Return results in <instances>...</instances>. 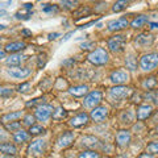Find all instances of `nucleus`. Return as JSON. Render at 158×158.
Instances as JSON below:
<instances>
[{"label": "nucleus", "mask_w": 158, "mask_h": 158, "mask_svg": "<svg viewBox=\"0 0 158 158\" xmlns=\"http://www.w3.org/2000/svg\"><path fill=\"white\" fill-rule=\"evenodd\" d=\"M87 59L95 66H104L110 61V54L104 48H96L87 56Z\"/></svg>", "instance_id": "obj_1"}, {"label": "nucleus", "mask_w": 158, "mask_h": 158, "mask_svg": "<svg viewBox=\"0 0 158 158\" xmlns=\"http://www.w3.org/2000/svg\"><path fill=\"white\" fill-rule=\"evenodd\" d=\"M48 149V141L45 138H36L33 140L28 146V156L33 158H40L45 154V152Z\"/></svg>", "instance_id": "obj_2"}, {"label": "nucleus", "mask_w": 158, "mask_h": 158, "mask_svg": "<svg viewBox=\"0 0 158 158\" xmlns=\"http://www.w3.org/2000/svg\"><path fill=\"white\" fill-rule=\"evenodd\" d=\"M158 67V53H148L140 58V69L144 73H150Z\"/></svg>", "instance_id": "obj_3"}, {"label": "nucleus", "mask_w": 158, "mask_h": 158, "mask_svg": "<svg viewBox=\"0 0 158 158\" xmlns=\"http://www.w3.org/2000/svg\"><path fill=\"white\" fill-rule=\"evenodd\" d=\"M129 94H131L129 87H127L124 85H120V86H115V87L110 88L108 96H110V99L113 102H123L129 96Z\"/></svg>", "instance_id": "obj_4"}, {"label": "nucleus", "mask_w": 158, "mask_h": 158, "mask_svg": "<svg viewBox=\"0 0 158 158\" xmlns=\"http://www.w3.org/2000/svg\"><path fill=\"white\" fill-rule=\"evenodd\" d=\"M125 42H127V36H124V34H115V36H112L107 41L108 49H110L112 53L123 52L124 50V46H125Z\"/></svg>", "instance_id": "obj_5"}, {"label": "nucleus", "mask_w": 158, "mask_h": 158, "mask_svg": "<svg viewBox=\"0 0 158 158\" xmlns=\"http://www.w3.org/2000/svg\"><path fill=\"white\" fill-rule=\"evenodd\" d=\"M102 100H103V92L99 91V90H94V91H90L85 96L83 106H85L86 108H91V110H94L95 107L100 106Z\"/></svg>", "instance_id": "obj_6"}, {"label": "nucleus", "mask_w": 158, "mask_h": 158, "mask_svg": "<svg viewBox=\"0 0 158 158\" xmlns=\"http://www.w3.org/2000/svg\"><path fill=\"white\" fill-rule=\"evenodd\" d=\"M53 113H54V108L50 104H41L36 108L34 111V116L38 121L41 123H48L50 118L53 117Z\"/></svg>", "instance_id": "obj_7"}, {"label": "nucleus", "mask_w": 158, "mask_h": 158, "mask_svg": "<svg viewBox=\"0 0 158 158\" xmlns=\"http://www.w3.org/2000/svg\"><path fill=\"white\" fill-rule=\"evenodd\" d=\"M110 81L113 83L115 86H120V85H125L129 81V71L125 69H117V70L112 71L110 75Z\"/></svg>", "instance_id": "obj_8"}, {"label": "nucleus", "mask_w": 158, "mask_h": 158, "mask_svg": "<svg viewBox=\"0 0 158 158\" xmlns=\"http://www.w3.org/2000/svg\"><path fill=\"white\" fill-rule=\"evenodd\" d=\"M85 149H91V150H99V149H103V142L99 140L98 137L95 136H83L81 138V142H79Z\"/></svg>", "instance_id": "obj_9"}, {"label": "nucleus", "mask_w": 158, "mask_h": 158, "mask_svg": "<svg viewBox=\"0 0 158 158\" xmlns=\"http://www.w3.org/2000/svg\"><path fill=\"white\" fill-rule=\"evenodd\" d=\"M74 141H75V133L71 132V131H66L63 132L61 136L57 138V148L58 149H66V148L71 146L74 144Z\"/></svg>", "instance_id": "obj_10"}, {"label": "nucleus", "mask_w": 158, "mask_h": 158, "mask_svg": "<svg viewBox=\"0 0 158 158\" xmlns=\"http://www.w3.org/2000/svg\"><path fill=\"white\" fill-rule=\"evenodd\" d=\"M7 74L13 79H25L32 74V70L29 67H21V66H13L7 69Z\"/></svg>", "instance_id": "obj_11"}, {"label": "nucleus", "mask_w": 158, "mask_h": 158, "mask_svg": "<svg viewBox=\"0 0 158 158\" xmlns=\"http://www.w3.org/2000/svg\"><path fill=\"white\" fill-rule=\"evenodd\" d=\"M108 113H110V111L106 106H98L90 112V117L94 123H103L108 117Z\"/></svg>", "instance_id": "obj_12"}, {"label": "nucleus", "mask_w": 158, "mask_h": 158, "mask_svg": "<svg viewBox=\"0 0 158 158\" xmlns=\"http://www.w3.org/2000/svg\"><path fill=\"white\" fill-rule=\"evenodd\" d=\"M90 115L86 112H81L75 115L73 118H70V121H69V125L71 128H82L88 124V121H90Z\"/></svg>", "instance_id": "obj_13"}, {"label": "nucleus", "mask_w": 158, "mask_h": 158, "mask_svg": "<svg viewBox=\"0 0 158 158\" xmlns=\"http://www.w3.org/2000/svg\"><path fill=\"white\" fill-rule=\"evenodd\" d=\"M132 141V135L128 129H121L116 133V145L118 148H127Z\"/></svg>", "instance_id": "obj_14"}, {"label": "nucleus", "mask_w": 158, "mask_h": 158, "mask_svg": "<svg viewBox=\"0 0 158 158\" xmlns=\"http://www.w3.org/2000/svg\"><path fill=\"white\" fill-rule=\"evenodd\" d=\"M152 115H153V106H150V104H141V106L137 107L136 117H137L138 121L148 120Z\"/></svg>", "instance_id": "obj_15"}, {"label": "nucleus", "mask_w": 158, "mask_h": 158, "mask_svg": "<svg viewBox=\"0 0 158 158\" xmlns=\"http://www.w3.org/2000/svg\"><path fill=\"white\" fill-rule=\"evenodd\" d=\"M128 25H129V21H128L125 17H120V19L110 21L107 27H108V31L110 32H120L123 29L128 28Z\"/></svg>", "instance_id": "obj_16"}, {"label": "nucleus", "mask_w": 158, "mask_h": 158, "mask_svg": "<svg viewBox=\"0 0 158 158\" xmlns=\"http://www.w3.org/2000/svg\"><path fill=\"white\" fill-rule=\"evenodd\" d=\"M25 56H21L19 53H13V54H9V56L4 59L6 65L9 67H13V66H21V63L25 61Z\"/></svg>", "instance_id": "obj_17"}, {"label": "nucleus", "mask_w": 158, "mask_h": 158, "mask_svg": "<svg viewBox=\"0 0 158 158\" xmlns=\"http://www.w3.org/2000/svg\"><path fill=\"white\" fill-rule=\"evenodd\" d=\"M32 135L29 133V131H24V129H20L17 132L13 133V141L16 144H24V142H28L31 140Z\"/></svg>", "instance_id": "obj_18"}, {"label": "nucleus", "mask_w": 158, "mask_h": 158, "mask_svg": "<svg viewBox=\"0 0 158 158\" xmlns=\"http://www.w3.org/2000/svg\"><path fill=\"white\" fill-rule=\"evenodd\" d=\"M25 48H27V44L25 42L16 41V42H9L8 45H6L4 50H6L7 53H9V54H13V53H19V52L24 50Z\"/></svg>", "instance_id": "obj_19"}, {"label": "nucleus", "mask_w": 158, "mask_h": 158, "mask_svg": "<svg viewBox=\"0 0 158 158\" xmlns=\"http://www.w3.org/2000/svg\"><path fill=\"white\" fill-rule=\"evenodd\" d=\"M0 152L6 156H16L17 154V146L12 142H2L0 144Z\"/></svg>", "instance_id": "obj_20"}, {"label": "nucleus", "mask_w": 158, "mask_h": 158, "mask_svg": "<svg viewBox=\"0 0 158 158\" xmlns=\"http://www.w3.org/2000/svg\"><path fill=\"white\" fill-rule=\"evenodd\" d=\"M69 92L71 94L74 98H83L88 94V86L87 85H81V86H74L71 87Z\"/></svg>", "instance_id": "obj_21"}, {"label": "nucleus", "mask_w": 158, "mask_h": 158, "mask_svg": "<svg viewBox=\"0 0 158 158\" xmlns=\"http://www.w3.org/2000/svg\"><path fill=\"white\" fill-rule=\"evenodd\" d=\"M135 42H136V45L140 48L150 46L153 44V36H150V34H140V36L136 37Z\"/></svg>", "instance_id": "obj_22"}, {"label": "nucleus", "mask_w": 158, "mask_h": 158, "mask_svg": "<svg viewBox=\"0 0 158 158\" xmlns=\"http://www.w3.org/2000/svg\"><path fill=\"white\" fill-rule=\"evenodd\" d=\"M24 117V112L23 111H16V112H9L6 115L2 116V123L7 124V123H12V121H17L19 118Z\"/></svg>", "instance_id": "obj_23"}, {"label": "nucleus", "mask_w": 158, "mask_h": 158, "mask_svg": "<svg viewBox=\"0 0 158 158\" xmlns=\"http://www.w3.org/2000/svg\"><path fill=\"white\" fill-rule=\"evenodd\" d=\"M135 118H137L135 112H133L132 110H125L124 112L121 113L120 121H121L124 125H131V124H133V123H135Z\"/></svg>", "instance_id": "obj_24"}, {"label": "nucleus", "mask_w": 158, "mask_h": 158, "mask_svg": "<svg viewBox=\"0 0 158 158\" xmlns=\"http://www.w3.org/2000/svg\"><path fill=\"white\" fill-rule=\"evenodd\" d=\"M125 66L128 71H136L137 70V57L133 53L127 54L125 57Z\"/></svg>", "instance_id": "obj_25"}, {"label": "nucleus", "mask_w": 158, "mask_h": 158, "mask_svg": "<svg viewBox=\"0 0 158 158\" xmlns=\"http://www.w3.org/2000/svg\"><path fill=\"white\" fill-rule=\"evenodd\" d=\"M148 23H149V16H146V15H140V16H137L131 23V27L133 29H138V28H142L144 25H146Z\"/></svg>", "instance_id": "obj_26"}, {"label": "nucleus", "mask_w": 158, "mask_h": 158, "mask_svg": "<svg viewBox=\"0 0 158 158\" xmlns=\"http://www.w3.org/2000/svg\"><path fill=\"white\" fill-rule=\"evenodd\" d=\"M142 88L146 91H153L154 88L157 87L158 85V81H157V78L156 77H149V78H145L144 81H142Z\"/></svg>", "instance_id": "obj_27"}, {"label": "nucleus", "mask_w": 158, "mask_h": 158, "mask_svg": "<svg viewBox=\"0 0 158 158\" xmlns=\"http://www.w3.org/2000/svg\"><path fill=\"white\" fill-rule=\"evenodd\" d=\"M77 158H102V154L99 150H91V149H85L78 154Z\"/></svg>", "instance_id": "obj_28"}, {"label": "nucleus", "mask_w": 158, "mask_h": 158, "mask_svg": "<svg viewBox=\"0 0 158 158\" xmlns=\"http://www.w3.org/2000/svg\"><path fill=\"white\" fill-rule=\"evenodd\" d=\"M132 0H117V2L113 4L112 7V11L113 12H120V11H124V9L129 6Z\"/></svg>", "instance_id": "obj_29"}, {"label": "nucleus", "mask_w": 158, "mask_h": 158, "mask_svg": "<svg viewBox=\"0 0 158 158\" xmlns=\"http://www.w3.org/2000/svg\"><path fill=\"white\" fill-rule=\"evenodd\" d=\"M4 128L8 131V132H17L21 129V124H20L19 121H12V123H7V124H3Z\"/></svg>", "instance_id": "obj_30"}, {"label": "nucleus", "mask_w": 158, "mask_h": 158, "mask_svg": "<svg viewBox=\"0 0 158 158\" xmlns=\"http://www.w3.org/2000/svg\"><path fill=\"white\" fill-rule=\"evenodd\" d=\"M34 120H37L34 115H31V113H28V115H24V117H23V125L31 128L32 125H34Z\"/></svg>", "instance_id": "obj_31"}, {"label": "nucleus", "mask_w": 158, "mask_h": 158, "mask_svg": "<svg viewBox=\"0 0 158 158\" xmlns=\"http://www.w3.org/2000/svg\"><path fill=\"white\" fill-rule=\"evenodd\" d=\"M29 133H31L32 136H40L42 135V133H45V128H44L42 125H32L31 128H29Z\"/></svg>", "instance_id": "obj_32"}, {"label": "nucleus", "mask_w": 158, "mask_h": 158, "mask_svg": "<svg viewBox=\"0 0 158 158\" xmlns=\"http://www.w3.org/2000/svg\"><path fill=\"white\" fill-rule=\"evenodd\" d=\"M66 115H67V112L63 110L62 107H58L53 113V118L54 120H63V118L66 117Z\"/></svg>", "instance_id": "obj_33"}, {"label": "nucleus", "mask_w": 158, "mask_h": 158, "mask_svg": "<svg viewBox=\"0 0 158 158\" xmlns=\"http://www.w3.org/2000/svg\"><path fill=\"white\" fill-rule=\"evenodd\" d=\"M146 152L152 153V154H154V156H158V140L149 142V144L146 145Z\"/></svg>", "instance_id": "obj_34"}, {"label": "nucleus", "mask_w": 158, "mask_h": 158, "mask_svg": "<svg viewBox=\"0 0 158 158\" xmlns=\"http://www.w3.org/2000/svg\"><path fill=\"white\" fill-rule=\"evenodd\" d=\"M62 6H65L66 8H73L79 4V0H62Z\"/></svg>", "instance_id": "obj_35"}, {"label": "nucleus", "mask_w": 158, "mask_h": 158, "mask_svg": "<svg viewBox=\"0 0 158 158\" xmlns=\"http://www.w3.org/2000/svg\"><path fill=\"white\" fill-rule=\"evenodd\" d=\"M12 94H13L12 88H6V87H3L2 90H0V96H2V98H8V96H11Z\"/></svg>", "instance_id": "obj_36"}, {"label": "nucleus", "mask_w": 158, "mask_h": 158, "mask_svg": "<svg viewBox=\"0 0 158 158\" xmlns=\"http://www.w3.org/2000/svg\"><path fill=\"white\" fill-rule=\"evenodd\" d=\"M32 88V85L29 82H25V83H23V85H20L19 86V92H28L29 90Z\"/></svg>", "instance_id": "obj_37"}, {"label": "nucleus", "mask_w": 158, "mask_h": 158, "mask_svg": "<svg viewBox=\"0 0 158 158\" xmlns=\"http://www.w3.org/2000/svg\"><path fill=\"white\" fill-rule=\"evenodd\" d=\"M138 158H157V157H156L154 154H152V153L145 152V153H142V154L138 156Z\"/></svg>", "instance_id": "obj_38"}, {"label": "nucleus", "mask_w": 158, "mask_h": 158, "mask_svg": "<svg viewBox=\"0 0 158 158\" xmlns=\"http://www.w3.org/2000/svg\"><path fill=\"white\" fill-rule=\"evenodd\" d=\"M91 46H94V42L92 41H87V42H83L81 48L82 49H91Z\"/></svg>", "instance_id": "obj_39"}, {"label": "nucleus", "mask_w": 158, "mask_h": 158, "mask_svg": "<svg viewBox=\"0 0 158 158\" xmlns=\"http://www.w3.org/2000/svg\"><path fill=\"white\" fill-rule=\"evenodd\" d=\"M148 25H149V28H150V29H158V23L149 21V23H148Z\"/></svg>", "instance_id": "obj_40"}, {"label": "nucleus", "mask_w": 158, "mask_h": 158, "mask_svg": "<svg viewBox=\"0 0 158 158\" xmlns=\"http://www.w3.org/2000/svg\"><path fill=\"white\" fill-rule=\"evenodd\" d=\"M52 11H57V8L53 7V6H49V7L44 8V12H52Z\"/></svg>", "instance_id": "obj_41"}, {"label": "nucleus", "mask_w": 158, "mask_h": 158, "mask_svg": "<svg viewBox=\"0 0 158 158\" xmlns=\"http://www.w3.org/2000/svg\"><path fill=\"white\" fill-rule=\"evenodd\" d=\"M153 116V118H152V121L154 123V124H158V111L154 113V115H152Z\"/></svg>", "instance_id": "obj_42"}, {"label": "nucleus", "mask_w": 158, "mask_h": 158, "mask_svg": "<svg viewBox=\"0 0 158 158\" xmlns=\"http://www.w3.org/2000/svg\"><path fill=\"white\" fill-rule=\"evenodd\" d=\"M57 37H59V33H50L49 34V40H50V41L52 40H56Z\"/></svg>", "instance_id": "obj_43"}, {"label": "nucleus", "mask_w": 158, "mask_h": 158, "mask_svg": "<svg viewBox=\"0 0 158 158\" xmlns=\"http://www.w3.org/2000/svg\"><path fill=\"white\" fill-rule=\"evenodd\" d=\"M73 34H74V31H73V32H69V33L66 34V36H65V38H63V40H62V41H67V40H69V38H70V37L73 36Z\"/></svg>", "instance_id": "obj_44"}, {"label": "nucleus", "mask_w": 158, "mask_h": 158, "mask_svg": "<svg viewBox=\"0 0 158 158\" xmlns=\"http://www.w3.org/2000/svg\"><path fill=\"white\" fill-rule=\"evenodd\" d=\"M6 50H4V49H3V50L2 52H0V57H2V59H6Z\"/></svg>", "instance_id": "obj_45"}, {"label": "nucleus", "mask_w": 158, "mask_h": 158, "mask_svg": "<svg viewBox=\"0 0 158 158\" xmlns=\"http://www.w3.org/2000/svg\"><path fill=\"white\" fill-rule=\"evenodd\" d=\"M24 8L31 9V8H32V4H31V3H25V4H24Z\"/></svg>", "instance_id": "obj_46"}, {"label": "nucleus", "mask_w": 158, "mask_h": 158, "mask_svg": "<svg viewBox=\"0 0 158 158\" xmlns=\"http://www.w3.org/2000/svg\"><path fill=\"white\" fill-rule=\"evenodd\" d=\"M23 34H25V36H32V33L29 31H27V29H24V31H23Z\"/></svg>", "instance_id": "obj_47"}, {"label": "nucleus", "mask_w": 158, "mask_h": 158, "mask_svg": "<svg viewBox=\"0 0 158 158\" xmlns=\"http://www.w3.org/2000/svg\"><path fill=\"white\" fill-rule=\"evenodd\" d=\"M2 158H16L15 156H6V154H2Z\"/></svg>", "instance_id": "obj_48"}, {"label": "nucleus", "mask_w": 158, "mask_h": 158, "mask_svg": "<svg viewBox=\"0 0 158 158\" xmlns=\"http://www.w3.org/2000/svg\"><path fill=\"white\" fill-rule=\"evenodd\" d=\"M154 103L158 106V92H156V98H154Z\"/></svg>", "instance_id": "obj_49"}, {"label": "nucleus", "mask_w": 158, "mask_h": 158, "mask_svg": "<svg viewBox=\"0 0 158 158\" xmlns=\"http://www.w3.org/2000/svg\"><path fill=\"white\" fill-rule=\"evenodd\" d=\"M48 158H52V157H48Z\"/></svg>", "instance_id": "obj_50"}]
</instances>
